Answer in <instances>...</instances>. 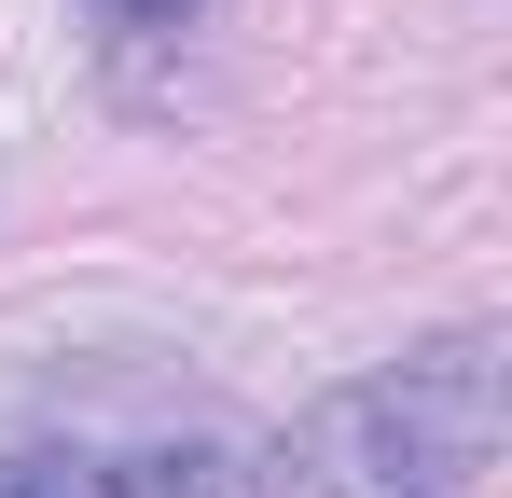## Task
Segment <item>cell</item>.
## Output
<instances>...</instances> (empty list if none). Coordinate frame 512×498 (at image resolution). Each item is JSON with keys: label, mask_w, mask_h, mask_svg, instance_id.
Here are the masks:
<instances>
[{"label": "cell", "mask_w": 512, "mask_h": 498, "mask_svg": "<svg viewBox=\"0 0 512 498\" xmlns=\"http://www.w3.org/2000/svg\"><path fill=\"white\" fill-rule=\"evenodd\" d=\"M485 457H499V346L443 332L402 374L333 388L263 457V498H443V485H471Z\"/></svg>", "instance_id": "6da1fadb"}, {"label": "cell", "mask_w": 512, "mask_h": 498, "mask_svg": "<svg viewBox=\"0 0 512 498\" xmlns=\"http://www.w3.org/2000/svg\"><path fill=\"white\" fill-rule=\"evenodd\" d=\"M97 14H111V28H180L194 0H97Z\"/></svg>", "instance_id": "3957f363"}, {"label": "cell", "mask_w": 512, "mask_h": 498, "mask_svg": "<svg viewBox=\"0 0 512 498\" xmlns=\"http://www.w3.org/2000/svg\"><path fill=\"white\" fill-rule=\"evenodd\" d=\"M0 498H250V457L180 429V443H28L0 457Z\"/></svg>", "instance_id": "7a4b0ae2"}]
</instances>
